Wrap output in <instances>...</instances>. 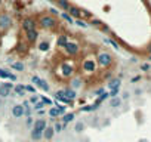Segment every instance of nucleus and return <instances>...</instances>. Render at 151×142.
Masks as SVG:
<instances>
[{
	"instance_id": "nucleus-30",
	"label": "nucleus",
	"mask_w": 151,
	"mask_h": 142,
	"mask_svg": "<svg viewBox=\"0 0 151 142\" xmlns=\"http://www.w3.org/2000/svg\"><path fill=\"white\" fill-rule=\"evenodd\" d=\"M62 129H64V124L58 120V121H55V124H53V132L55 133H61L62 132Z\"/></svg>"
},
{
	"instance_id": "nucleus-42",
	"label": "nucleus",
	"mask_w": 151,
	"mask_h": 142,
	"mask_svg": "<svg viewBox=\"0 0 151 142\" xmlns=\"http://www.w3.org/2000/svg\"><path fill=\"white\" fill-rule=\"evenodd\" d=\"M28 102H30V104H33V105H34V104H37V102H39V96H37V95H33V96L30 98V101H28Z\"/></svg>"
},
{
	"instance_id": "nucleus-11",
	"label": "nucleus",
	"mask_w": 151,
	"mask_h": 142,
	"mask_svg": "<svg viewBox=\"0 0 151 142\" xmlns=\"http://www.w3.org/2000/svg\"><path fill=\"white\" fill-rule=\"evenodd\" d=\"M11 114H12L14 118H22V117H24V107H22L21 104L14 105L12 110H11Z\"/></svg>"
},
{
	"instance_id": "nucleus-22",
	"label": "nucleus",
	"mask_w": 151,
	"mask_h": 142,
	"mask_svg": "<svg viewBox=\"0 0 151 142\" xmlns=\"http://www.w3.org/2000/svg\"><path fill=\"white\" fill-rule=\"evenodd\" d=\"M31 139H33L34 142H39V141H42V139H43V132H39V130H34V129H31Z\"/></svg>"
},
{
	"instance_id": "nucleus-43",
	"label": "nucleus",
	"mask_w": 151,
	"mask_h": 142,
	"mask_svg": "<svg viewBox=\"0 0 151 142\" xmlns=\"http://www.w3.org/2000/svg\"><path fill=\"white\" fill-rule=\"evenodd\" d=\"M61 96H64V89H61V90H56V92H55V98H61Z\"/></svg>"
},
{
	"instance_id": "nucleus-25",
	"label": "nucleus",
	"mask_w": 151,
	"mask_h": 142,
	"mask_svg": "<svg viewBox=\"0 0 151 142\" xmlns=\"http://www.w3.org/2000/svg\"><path fill=\"white\" fill-rule=\"evenodd\" d=\"M11 64V68L17 70V71H24L25 70V65L22 62H9Z\"/></svg>"
},
{
	"instance_id": "nucleus-39",
	"label": "nucleus",
	"mask_w": 151,
	"mask_h": 142,
	"mask_svg": "<svg viewBox=\"0 0 151 142\" xmlns=\"http://www.w3.org/2000/svg\"><path fill=\"white\" fill-rule=\"evenodd\" d=\"M104 42H105V43H110V44H111L113 47H116V49H119V44H117V43H116V42H114L113 39H104Z\"/></svg>"
},
{
	"instance_id": "nucleus-37",
	"label": "nucleus",
	"mask_w": 151,
	"mask_h": 142,
	"mask_svg": "<svg viewBox=\"0 0 151 142\" xmlns=\"http://www.w3.org/2000/svg\"><path fill=\"white\" fill-rule=\"evenodd\" d=\"M42 102L45 104V107L47 105V107H53V102L49 99V98H46V96H42Z\"/></svg>"
},
{
	"instance_id": "nucleus-47",
	"label": "nucleus",
	"mask_w": 151,
	"mask_h": 142,
	"mask_svg": "<svg viewBox=\"0 0 151 142\" xmlns=\"http://www.w3.org/2000/svg\"><path fill=\"white\" fill-rule=\"evenodd\" d=\"M82 16H86V18H92V15L88 12V11H82Z\"/></svg>"
},
{
	"instance_id": "nucleus-50",
	"label": "nucleus",
	"mask_w": 151,
	"mask_h": 142,
	"mask_svg": "<svg viewBox=\"0 0 151 142\" xmlns=\"http://www.w3.org/2000/svg\"><path fill=\"white\" fill-rule=\"evenodd\" d=\"M101 30H102V31H110V28H108L107 25H102V27H101Z\"/></svg>"
},
{
	"instance_id": "nucleus-4",
	"label": "nucleus",
	"mask_w": 151,
	"mask_h": 142,
	"mask_svg": "<svg viewBox=\"0 0 151 142\" xmlns=\"http://www.w3.org/2000/svg\"><path fill=\"white\" fill-rule=\"evenodd\" d=\"M95 58H96V64H98L99 68H108L113 64V55L108 53V52H105V50L98 52V55Z\"/></svg>"
},
{
	"instance_id": "nucleus-7",
	"label": "nucleus",
	"mask_w": 151,
	"mask_h": 142,
	"mask_svg": "<svg viewBox=\"0 0 151 142\" xmlns=\"http://www.w3.org/2000/svg\"><path fill=\"white\" fill-rule=\"evenodd\" d=\"M21 25H22V30H24L25 33L33 31V30H37V21H36L34 18H31V16L22 19V24H21Z\"/></svg>"
},
{
	"instance_id": "nucleus-49",
	"label": "nucleus",
	"mask_w": 151,
	"mask_h": 142,
	"mask_svg": "<svg viewBox=\"0 0 151 142\" xmlns=\"http://www.w3.org/2000/svg\"><path fill=\"white\" fill-rule=\"evenodd\" d=\"M123 99H127L129 98V92H123V96H122Z\"/></svg>"
},
{
	"instance_id": "nucleus-46",
	"label": "nucleus",
	"mask_w": 151,
	"mask_h": 142,
	"mask_svg": "<svg viewBox=\"0 0 151 142\" xmlns=\"http://www.w3.org/2000/svg\"><path fill=\"white\" fill-rule=\"evenodd\" d=\"M104 92H105V90H104V89H98V90H95V93H93V95H95V96H96V98H98V96H99V95H102V93H104Z\"/></svg>"
},
{
	"instance_id": "nucleus-21",
	"label": "nucleus",
	"mask_w": 151,
	"mask_h": 142,
	"mask_svg": "<svg viewBox=\"0 0 151 142\" xmlns=\"http://www.w3.org/2000/svg\"><path fill=\"white\" fill-rule=\"evenodd\" d=\"M67 42H68V37H67L65 34H61V36L56 39V47H64V46L67 44Z\"/></svg>"
},
{
	"instance_id": "nucleus-24",
	"label": "nucleus",
	"mask_w": 151,
	"mask_h": 142,
	"mask_svg": "<svg viewBox=\"0 0 151 142\" xmlns=\"http://www.w3.org/2000/svg\"><path fill=\"white\" fill-rule=\"evenodd\" d=\"M122 105V98L116 96V98H110V107L113 108H119Z\"/></svg>"
},
{
	"instance_id": "nucleus-10",
	"label": "nucleus",
	"mask_w": 151,
	"mask_h": 142,
	"mask_svg": "<svg viewBox=\"0 0 151 142\" xmlns=\"http://www.w3.org/2000/svg\"><path fill=\"white\" fill-rule=\"evenodd\" d=\"M67 14H68L73 19H82V18H83V16H82V9L77 8V6H74V5H70Z\"/></svg>"
},
{
	"instance_id": "nucleus-53",
	"label": "nucleus",
	"mask_w": 151,
	"mask_h": 142,
	"mask_svg": "<svg viewBox=\"0 0 151 142\" xmlns=\"http://www.w3.org/2000/svg\"><path fill=\"white\" fill-rule=\"evenodd\" d=\"M148 52H150V53H151V44H150V47H148Z\"/></svg>"
},
{
	"instance_id": "nucleus-48",
	"label": "nucleus",
	"mask_w": 151,
	"mask_h": 142,
	"mask_svg": "<svg viewBox=\"0 0 151 142\" xmlns=\"http://www.w3.org/2000/svg\"><path fill=\"white\" fill-rule=\"evenodd\" d=\"M8 79H9L11 82H17V76H15V74H12V73L9 74V77H8Z\"/></svg>"
},
{
	"instance_id": "nucleus-31",
	"label": "nucleus",
	"mask_w": 151,
	"mask_h": 142,
	"mask_svg": "<svg viewBox=\"0 0 151 142\" xmlns=\"http://www.w3.org/2000/svg\"><path fill=\"white\" fill-rule=\"evenodd\" d=\"M49 115L52 117V120H56V118H59V115H58V110H56V107H52V108L49 110Z\"/></svg>"
},
{
	"instance_id": "nucleus-27",
	"label": "nucleus",
	"mask_w": 151,
	"mask_h": 142,
	"mask_svg": "<svg viewBox=\"0 0 151 142\" xmlns=\"http://www.w3.org/2000/svg\"><path fill=\"white\" fill-rule=\"evenodd\" d=\"M85 129H86V126H85V123H82V121H77V123L74 124V130L77 132V133H82Z\"/></svg>"
},
{
	"instance_id": "nucleus-20",
	"label": "nucleus",
	"mask_w": 151,
	"mask_h": 142,
	"mask_svg": "<svg viewBox=\"0 0 151 142\" xmlns=\"http://www.w3.org/2000/svg\"><path fill=\"white\" fill-rule=\"evenodd\" d=\"M53 135H55V132H53V127H46L45 129V132H43V139H46V141H50L52 138H53Z\"/></svg>"
},
{
	"instance_id": "nucleus-6",
	"label": "nucleus",
	"mask_w": 151,
	"mask_h": 142,
	"mask_svg": "<svg viewBox=\"0 0 151 142\" xmlns=\"http://www.w3.org/2000/svg\"><path fill=\"white\" fill-rule=\"evenodd\" d=\"M12 27V16L8 14H0V31H6Z\"/></svg>"
},
{
	"instance_id": "nucleus-52",
	"label": "nucleus",
	"mask_w": 151,
	"mask_h": 142,
	"mask_svg": "<svg viewBox=\"0 0 151 142\" xmlns=\"http://www.w3.org/2000/svg\"><path fill=\"white\" fill-rule=\"evenodd\" d=\"M2 107H3V99L0 98V108H2Z\"/></svg>"
},
{
	"instance_id": "nucleus-3",
	"label": "nucleus",
	"mask_w": 151,
	"mask_h": 142,
	"mask_svg": "<svg viewBox=\"0 0 151 142\" xmlns=\"http://www.w3.org/2000/svg\"><path fill=\"white\" fill-rule=\"evenodd\" d=\"M37 25H40V27L45 28V30H53V28H56V27L59 25V21L47 14V15H40V16H39Z\"/></svg>"
},
{
	"instance_id": "nucleus-40",
	"label": "nucleus",
	"mask_w": 151,
	"mask_h": 142,
	"mask_svg": "<svg viewBox=\"0 0 151 142\" xmlns=\"http://www.w3.org/2000/svg\"><path fill=\"white\" fill-rule=\"evenodd\" d=\"M25 92H30V93L36 95V87H33L31 85H28V86H25Z\"/></svg>"
},
{
	"instance_id": "nucleus-41",
	"label": "nucleus",
	"mask_w": 151,
	"mask_h": 142,
	"mask_svg": "<svg viewBox=\"0 0 151 142\" xmlns=\"http://www.w3.org/2000/svg\"><path fill=\"white\" fill-rule=\"evenodd\" d=\"M108 93H110V98H116L119 95V89H111Z\"/></svg>"
},
{
	"instance_id": "nucleus-35",
	"label": "nucleus",
	"mask_w": 151,
	"mask_h": 142,
	"mask_svg": "<svg viewBox=\"0 0 151 142\" xmlns=\"http://www.w3.org/2000/svg\"><path fill=\"white\" fill-rule=\"evenodd\" d=\"M74 24H76V25H79V27H82V28H86V27L89 25L85 19H76V21H74Z\"/></svg>"
},
{
	"instance_id": "nucleus-36",
	"label": "nucleus",
	"mask_w": 151,
	"mask_h": 142,
	"mask_svg": "<svg viewBox=\"0 0 151 142\" xmlns=\"http://www.w3.org/2000/svg\"><path fill=\"white\" fill-rule=\"evenodd\" d=\"M43 108H45V104H43L42 101H39L37 104H34V107H33V110H34V111H42Z\"/></svg>"
},
{
	"instance_id": "nucleus-13",
	"label": "nucleus",
	"mask_w": 151,
	"mask_h": 142,
	"mask_svg": "<svg viewBox=\"0 0 151 142\" xmlns=\"http://www.w3.org/2000/svg\"><path fill=\"white\" fill-rule=\"evenodd\" d=\"M46 127H47V124H46V120H45V118H37V120H34V123H33V129H34V130L45 132Z\"/></svg>"
},
{
	"instance_id": "nucleus-32",
	"label": "nucleus",
	"mask_w": 151,
	"mask_h": 142,
	"mask_svg": "<svg viewBox=\"0 0 151 142\" xmlns=\"http://www.w3.org/2000/svg\"><path fill=\"white\" fill-rule=\"evenodd\" d=\"M39 50H40V52H47V50H49V43H47V42H42V43L39 44Z\"/></svg>"
},
{
	"instance_id": "nucleus-18",
	"label": "nucleus",
	"mask_w": 151,
	"mask_h": 142,
	"mask_svg": "<svg viewBox=\"0 0 151 142\" xmlns=\"http://www.w3.org/2000/svg\"><path fill=\"white\" fill-rule=\"evenodd\" d=\"M98 108H99V105H96V104H89V105L80 107V111H82V113H92V111H96Z\"/></svg>"
},
{
	"instance_id": "nucleus-28",
	"label": "nucleus",
	"mask_w": 151,
	"mask_h": 142,
	"mask_svg": "<svg viewBox=\"0 0 151 142\" xmlns=\"http://www.w3.org/2000/svg\"><path fill=\"white\" fill-rule=\"evenodd\" d=\"M56 110H58V115L62 117V115L67 113V105H61V104L56 102Z\"/></svg>"
},
{
	"instance_id": "nucleus-45",
	"label": "nucleus",
	"mask_w": 151,
	"mask_h": 142,
	"mask_svg": "<svg viewBox=\"0 0 151 142\" xmlns=\"http://www.w3.org/2000/svg\"><path fill=\"white\" fill-rule=\"evenodd\" d=\"M33 123H34V121H33V117H27L25 124H27V126H33Z\"/></svg>"
},
{
	"instance_id": "nucleus-2",
	"label": "nucleus",
	"mask_w": 151,
	"mask_h": 142,
	"mask_svg": "<svg viewBox=\"0 0 151 142\" xmlns=\"http://www.w3.org/2000/svg\"><path fill=\"white\" fill-rule=\"evenodd\" d=\"M96 68H98V64H96L95 55H88V56H85V59H83V62H82V71H83V74H86V76L95 74V73H96Z\"/></svg>"
},
{
	"instance_id": "nucleus-54",
	"label": "nucleus",
	"mask_w": 151,
	"mask_h": 142,
	"mask_svg": "<svg viewBox=\"0 0 151 142\" xmlns=\"http://www.w3.org/2000/svg\"><path fill=\"white\" fill-rule=\"evenodd\" d=\"M0 86H2V83H0Z\"/></svg>"
},
{
	"instance_id": "nucleus-19",
	"label": "nucleus",
	"mask_w": 151,
	"mask_h": 142,
	"mask_svg": "<svg viewBox=\"0 0 151 142\" xmlns=\"http://www.w3.org/2000/svg\"><path fill=\"white\" fill-rule=\"evenodd\" d=\"M55 2H56V5H58V8L59 9H62V11H68V8H70V0H55Z\"/></svg>"
},
{
	"instance_id": "nucleus-38",
	"label": "nucleus",
	"mask_w": 151,
	"mask_h": 142,
	"mask_svg": "<svg viewBox=\"0 0 151 142\" xmlns=\"http://www.w3.org/2000/svg\"><path fill=\"white\" fill-rule=\"evenodd\" d=\"M49 15H50V16H53V18H56V16H59V12H58V9L50 8V9H49Z\"/></svg>"
},
{
	"instance_id": "nucleus-15",
	"label": "nucleus",
	"mask_w": 151,
	"mask_h": 142,
	"mask_svg": "<svg viewBox=\"0 0 151 142\" xmlns=\"http://www.w3.org/2000/svg\"><path fill=\"white\" fill-rule=\"evenodd\" d=\"M37 39H39V31H37V30H33V31L25 33V40H27L28 43H34Z\"/></svg>"
},
{
	"instance_id": "nucleus-29",
	"label": "nucleus",
	"mask_w": 151,
	"mask_h": 142,
	"mask_svg": "<svg viewBox=\"0 0 151 142\" xmlns=\"http://www.w3.org/2000/svg\"><path fill=\"white\" fill-rule=\"evenodd\" d=\"M59 16H61L64 21H67L68 24H74V19H73V18H71V16H70L67 12H61V14H59Z\"/></svg>"
},
{
	"instance_id": "nucleus-44",
	"label": "nucleus",
	"mask_w": 151,
	"mask_h": 142,
	"mask_svg": "<svg viewBox=\"0 0 151 142\" xmlns=\"http://www.w3.org/2000/svg\"><path fill=\"white\" fill-rule=\"evenodd\" d=\"M141 70H142V71H148V70H150V64H147V62L142 64V65H141Z\"/></svg>"
},
{
	"instance_id": "nucleus-8",
	"label": "nucleus",
	"mask_w": 151,
	"mask_h": 142,
	"mask_svg": "<svg viewBox=\"0 0 151 142\" xmlns=\"http://www.w3.org/2000/svg\"><path fill=\"white\" fill-rule=\"evenodd\" d=\"M31 83H34V86H37L39 89H42V90H45V92H49V90H50L49 83H47L46 80L40 79L39 76H33V77H31Z\"/></svg>"
},
{
	"instance_id": "nucleus-16",
	"label": "nucleus",
	"mask_w": 151,
	"mask_h": 142,
	"mask_svg": "<svg viewBox=\"0 0 151 142\" xmlns=\"http://www.w3.org/2000/svg\"><path fill=\"white\" fill-rule=\"evenodd\" d=\"M74 118H76V114H74V113H65V114L62 115V118H61V123H62L64 126H67V123L73 121Z\"/></svg>"
},
{
	"instance_id": "nucleus-12",
	"label": "nucleus",
	"mask_w": 151,
	"mask_h": 142,
	"mask_svg": "<svg viewBox=\"0 0 151 142\" xmlns=\"http://www.w3.org/2000/svg\"><path fill=\"white\" fill-rule=\"evenodd\" d=\"M83 86V79L80 77V76H74V77H71L70 79V87L71 89H80Z\"/></svg>"
},
{
	"instance_id": "nucleus-14",
	"label": "nucleus",
	"mask_w": 151,
	"mask_h": 142,
	"mask_svg": "<svg viewBox=\"0 0 151 142\" xmlns=\"http://www.w3.org/2000/svg\"><path fill=\"white\" fill-rule=\"evenodd\" d=\"M64 98H67L68 101H74L76 98H77V92H76L74 89H71V87H65L64 89Z\"/></svg>"
},
{
	"instance_id": "nucleus-34",
	"label": "nucleus",
	"mask_w": 151,
	"mask_h": 142,
	"mask_svg": "<svg viewBox=\"0 0 151 142\" xmlns=\"http://www.w3.org/2000/svg\"><path fill=\"white\" fill-rule=\"evenodd\" d=\"M11 74V71L5 70V68H0V79H8Z\"/></svg>"
},
{
	"instance_id": "nucleus-26",
	"label": "nucleus",
	"mask_w": 151,
	"mask_h": 142,
	"mask_svg": "<svg viewBox=\"0 0 151 142\" xmlns=\"http://www.w3.org/2000/svg\"><path fill=\"white\" fill-rule=\"evenodd\" d=\"M108 98H110V93H108V92H104L102 95H99V96L96 98L95 104H96V105H101V104H102V102H104L105 99H108Z\"/></svg>"
},
{
	"instance_id": "nucleus-51",
	"label": "nucleus",
	"mask_w": 151,
	"mask_h": 142,
	"mask_svg": "<svg viewBox=\"0 0 151 142\" xmlns=\"http://www.w3.org/2000/svg\"><path fill=\"white\" fill-rule=\"evenodd\" d=\"M139 79H141V77H139V76H136V77H133V79H132V83H135V82H138V80H139Z\"/></svg>"
},
{
	"instance_id": "nucleus-5",
	"label": "nucleus",
	"mask_w": 151,
	"mask_h": 142,
	"mask_svg": "<svg viewBox=\"0 0 151 142\" xmlns=\"http://www.w3.org/2000/svg\"><path fill=\"white\" fill-rule=\"evenodd\" d=\"M62 49H64L65 55L70 56V58H74V56H77L80 53V44L77 42H74V40H68L67 44Z\"/></svg>"
},
{
	"instance_id": "nucleus-23",
	"label": "nucleus",
	"mask_w": 151,
	"mask_h": 142,
	"mask_svg": "<svg viewBox=\"0 0 151 142\" xmlns=\"http://www.w3.org/2000/svg\"><path fill=\"white\" fill-rule=\"evenodd\" d=\"M120 85H122L120 79H113V80L108 83V89H110V90H111V89H120Z\"/></svg>"
},
{
	"instance_id": "nucleus-17",
	"label": "nucleus",
	"mask_w": 151,
	"mask_h": 142,
	"mask_svg": "<svg viewBox=\"0 0 151 142\" xmlns=\"http://www.w3.org/2000/svg\"><path fill=\"white\" fill-rule=\"evenodd\" d=\"M14 93L17 96H24L25 95V86L24 85H15L14 86Z\"/></svg>"
},
{
	"instance_id": "nucleus-33",
	"label": "nucleus",
	"mask_w": 151,
	"mask_h": 142,
	"mask_svg": "<svg viewBox=\"0 0 151 142\" xmlns=\"http://www.w3.org/2000/svg\"><path fill=\"white\" fill-rule=\"evenodd\" d=\"M89 24H91V25H93V27H99V28L104 25V24H102V21H99V19H96V18H92Z\"/></svg>"
},
{
	"instance_id": "nucleus-1",
	"label": "nucleus",
	"mask_w": 151,
	"mask_h": 142,
	"mask_svg": "<svg viewBox=\"0 0 151 142\" xmlns=\"http://www.w3.org/2000/svg\"><path fill=\"white\" fill-rule=\"evenodd\" d=\"M58 74L61 79H71L76 76V65L73 61H62L58 68Z\"/></svg>"
},
{
	"instance_id": "nucleus-9",
	"label": "nucleus",
	"mask_w": 151,
	"mask_h": 142,
	"mask_svg": "<svg viewBox=\"0 0 151 142\" xmlns=\"http://www.w3.org/2000/svg\"><path fill=\"white\" fill-rule=\"evenodd\" d=\"M14 83H2V86H0V98L5 99L8 96L12 95V90H14Z\"/></svg>"
}]
</instances>
